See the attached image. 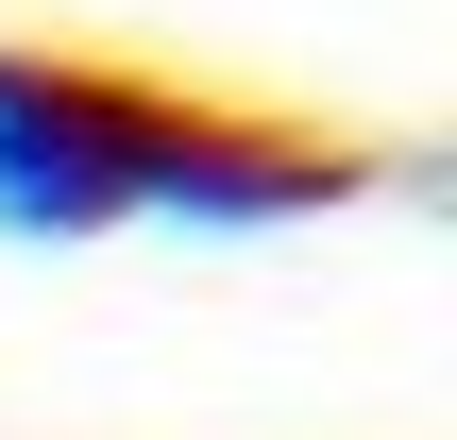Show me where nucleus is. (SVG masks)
<instances>
[{
    "label": "nucleus",
    "instance_id": "1",
    "mask_svg": "<svg viewBox=\"0 0 457 440\" xmlns=\"http://www.w3.org/2000/svg\"><path fill=\"white\" fill-rule=\"evenodd\" d=\"M339 187H356V153H322L220 85H153L102 51H0V237H119V220L271 237Z\"/></svg>",
    "mask_w": 457,
    "mask_h": 440
}]
</instances>
